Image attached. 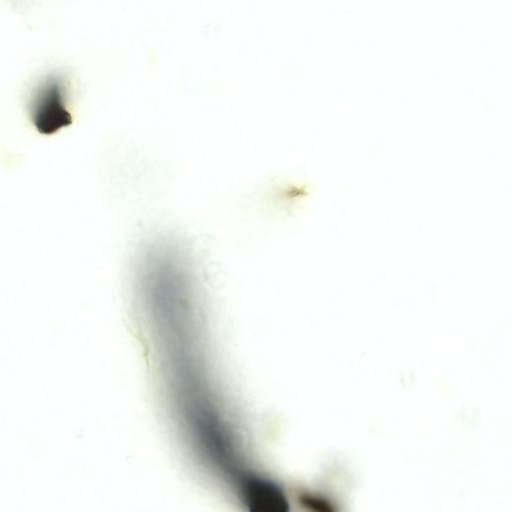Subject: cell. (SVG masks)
<instances>
[{"label": "cell", "mask_w": 512, "mask_h": 512, "mask_svg": "<svg viewBox=\"0 0 512 512\" xmlns=\"http://www.w3.org/2000/svg\"><path fill=\"white\" fill-rule=\"evenodd\" d=\"M31 122L42 134H53L68 126L72 116L61 80L50 78L34 93L29 106Z\"/></svg>", "instance_id": "6da1fadb"}]
</instances>
